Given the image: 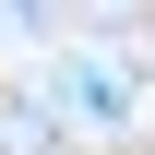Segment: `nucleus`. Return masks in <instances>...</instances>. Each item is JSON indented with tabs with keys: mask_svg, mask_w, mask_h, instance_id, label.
Segmentation results:
<instances>
[{
	"mask_svg": "<svg viewBox=\"0 0 155 155\" xmlns=\"http://www.w3.org/2000/svg\"><path fill=\"white\" fill-rule=\"evenodd\" d=\"M143 60H155V36H143Z\"/></svg>",
	"mask_w": 155,
	"mask_h": 155,
	"instance_id": "nucleus-5",
	"label": "nucleus"
},
{
	"mask_svg": "<svg viewBox=\"0 0 155 155\" xmlns=\"http://www.w3.org/2000/svg\"><path fill=\"white\" fill-rule=\"evenodd\" d=\"M96 36H155V0H72Z\"/></svg>",
	"mask_w": 155,
	"mask_h": 155,
	"instance_id": "nucleus-3",
	"label": "nucleus"
},
{
	"mask_svg": "<svg viewBox=\"0 0 155 155\" xmlns=\"http://www.w3.org/2000/svg\"><path fill=\"white\" fill-rule=\"evenodd\" d=\"M60 12H72V0H12V24H24V36H48Z\"/></svg>",
	"mask_w": 155,
	"mask_h": 155,
	"instance_id": "nucleus-4",
	"label": "nucleus"
},
{
	"mask_svg": "<svg viewBox=\"0 0 155 155\" xmlns=\"http://www.w3.org/2000/svg\"><path fill=\"white\" fill-rule=\"evenodd\" d=\"M0 155H72L60 107H48V96H0Z\"/></svg>",
	"mask_w": 155,
	"mask_h": 155,
	"instance_id": "nucleus-2",
	"label": "nucleus"
},
{
	"mask_svg": "<svg viewBox=\"0 0 155 155\" xmlns=\"http://www.w3.org/2000/svg\"><path fill=\"white\" fill-rule=\"evenodd\" d=\"M48 107H60V131H131V72L119 60H60Z\"/></svg>",
	"mask_w": 155,
	"mask_h": 155,
	"instance_id": "nucleus-1",
	"label": "nucleus"
}]
</instances>
